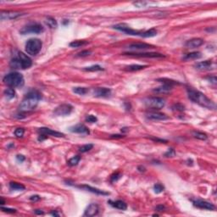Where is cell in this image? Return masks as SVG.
<instances>
[{
	"instance_id": "cell-34",
	"label": "cell",
	"mask_w": 217,
	"mask_h": 217,
	"mask_svg": "<svg viewBox=\"0 0 217 217\" xmlns=\"http://www.w3.org/2000/svg\"><path fill=\"white\" fill-rule=\"evenodd\" d=\"M80 160H81V157H80L79 155H76L75 157L71 158V159L68 161V165H70V166H75V165H76L78 163H79Z\"/></svg>"
},
{
	"instance_id": "cell-4",
	"label": "cell",
	"mask_w": 217,
	"mask_h": 217,
	"mask_svg": "<svg viewBox=\"0 0 217 217\" xmlns=\"http://www.w3.org/2000/svg\"><path fill=\"white\" fill-rule=\"evenodd\" d=\"M4 83L9 88H18L24 84V77L21 73L11 72L4 77Z\"/></svg>"
},
{
	"instance_id": "cell-2",
	"label": "cell",
	"mask_w": 217,
	"mask_h": 217,
	"mask_svg": "<svg viewBox=\"0 0 217 217\" xmlns=\"http://www.w3.org/2000/svg\"><path fill=\"white\" fill-rule=\"evenodd\" d=\"M41 98H42V94L38 91L37 90L30 91L19 106L20 110L22 112H28L31 110H33L38 106Z\"/></svg>"
},
{
	"instance_id": "cell-31",
	"label": "cell",
	"mask_w": 217,
	"mask_h": 217,
	"mask_svg": "<svg viewBox=\"0 0 217 217\" xmlns=\"http://www.w3.org/2000/svg\"><path fill=\"white\" fill-rule=\"evenodd\" d=\"M4 95L6 96L8 99H12L14 98L15 96V90L13 89L12 88H9L7 89L4 90Z\"/></svg>"
},
{
	"instance_id": "cell-3",
	"label": "cell",
	"mask_w": 217,
	"mask_h": 217,
	"mask_svg": "<svg viewBox=\"0 0 217 217\" xmlns=\"http://www.w3.org/2000/svg\"><path fill=\"white\" fill-rule=\"evenodd\" d=\"M32 65V60L24 53L19 52L15 58L10 61V66L13 69L18 70H26Z\"/></svg>"
},
{
	"instance_id": "cell-19",
	"label": "cell",
	"mask_w": 217,
	"mask_h": 217,
	"mask_svg": "<svg viewBox=\"0 0 217 217\" xmlns=\"http://www.w3.org/2000/svg\"><path fill=\"white\" fill-rule=\"evenodd\" d=\"M79 188H83L86 191H88V192H91L92 194H95L97 195H102V196H106V195H109L110 194L108 192H105L103 190H100V189H97V188H95V187H91V186H88V185H81V186H76Z\"/></svg>"
},
{
	"instance_id": "cell-52",
	"label": "cell",
	"mask_w": 217,
	"mask_h": 217,
	"mask_svg": "<svg viewBox=\"0 0 217 217\" xmlns=\"http://www.w3.org/2000/svg\"><path fill=\"white\" fill-rule=\"evenodd\" d=\"M51 215H52V216H60L56 211H53V212H51Z\"/></svg>"
},
{
	"instance_id": "cell-35",
	"label": "cell",
	"mask_w": 217,
	"mask_h": 217,
	"mask_svg": "<svg viewBox=\"0 0 217 217\" xmlns=\"http://www.w3.org/2000/svg\"><path fill=\"white\" fill-rule=\"evenodd\" d=\"M194 137L199 139V140H206L207 139V135L203 132H193Z\"/></svg>"
},
{
	"instance_id": "cell-33",
	"label": "cell",
	"mask_w": 217,
	"mask_h": 217,
	"mask_svg": "<svg viewBox=\"0 0 217 217\" xmlns=\"http://www.w3.org/2000/svg\"><path fill=\"white\" fill-rule=\"evenodd\" d=\"M83 70H86V71H100V70H103L104 69L101 67L100 65H96L89 66V67H85Z\"/></svg>"
},
{
	"instance_id": "cell-50",
	"label": "cell",
	"mask_w": 217,
	"mask_h": 217,
	"mask_svg": "<svg viewBox=\"0 0 217 217\" xmlns=\"http://www.w3.org/2000/svg\"><path fill=\"white\" fill-rule=\"evenodd\" d=\"M124 136H121V135H112L111 136V137L112 138H121V137H123Z\"/></svg>"
},
{
	"instance_id": "cell-29",
	"label": "cell",
	"mask_w": 217,
	"mask_h": 217,
	"mask_svg": "<svg viewBox=\"0 0 217 217\" xmlns=\"http://www.w3.org/2000/svg\"><path fill=\"white\" fill-rule=\"evenodd\" d=\"M157 81L159 82V83H161L162 84H166V85H169L171 87H172L176 84H179L176 81H173V80H171V79H166V78H160V79H158Z\"/></svg>"
},
{
	"instance_id": "cell-6",
	"label": "cell",
	"mask_w": 217,
	"mask_h": 217,
	"mask_svg": "<svg viewBox=\"0 0 217 217\" xmlns=\"http://www.w3.org/2000/svg\"><path fill=\"white\" fill-rule=\"evenodd\" d=\"M144 105L152 110H160L165 107V101L164 98L159 97H148L144 100Z\"/></svg>"
},
{
	"instance_id": "cell-46",
	"label": "cell",
	"mask_w": 217,
	"mask_h": 217,
	"mask_svg": "<svg viewBox=\"0 0 217 217\" xmlns=\"http://www.w3.org/2000/svg\"><path fill=\"white\" fill-rule=\"evenodd\" d=\"M207 79H208V80L210 81V83H213L214 85H216V82H217L216 77L215 75H214V76H209V77H208Z\"/></svg>"
},
{
	"instance_id": "cell-7",
	"label": "cell",
	"mask_w": 217,
	"mask_h": 217,
	"mask_svg": "<svg viewBox=\"0 0 217 217\" xmlns=\"http://www.w3.org/2000/svg\"><path fill=\"white\" fill-rule=\"evenodd\" d=\"M44 31L43 26L39 23H31L29 25L24 26L21 30V34L26 35V34H39Z\"/></svg>"
},
{
	"instance_id": "cell-20",
	"label": "cell",
	"mask_w": 217,
	"mask_h": 217,
	"mask_svg": "<svg viewBox=\"0 0 217 217\" xmlns=\"http://www.w3.org/2000/svg\"><path fill=\"white\" fill-rule=\"evenodd\" d=\"M203 44V40L201 38H193L186 43V47L188 48H196Z\"/></svg>"
},
{
	"instance_id": "cell-47",
	"label": "cell",
	"mask_w": 217,
	"mask_h": 217,
	"mask_svg": "<svg viewBox=\"0 0 217 217\" xmlns=\"http://www.w3.org/2000/svg\"><path fill=\"white\" fill-rule=\"evenodd\" d=\"M41 198L38 195H33V196H31L30 198V200H31V201H38Z\"/></svg>"
},
{
	"instance_id": "cell-27",
	"label": "cell",
	"mask_w": 217,
	"mask_h": 217,
	"mask_svg": "<svg viewBox=\"0 0 217 217\" xmlns=\"http://www.w3.org/2000/svg\"><path fill=\"white\" fill-rule=\"evenodd\" d=\"M147 67V65H131L129 66L126 67V70L128 71H137L143 70L144 68Z\"/></svg>"
},
{
	"instance_id": "cell-23",
	"label": "cell",
	"mask_w": 217,
	"mask_h": 217,
	"mask_svg": "<svg viewBox=\"0 0 217 217\" xmlns=\"http://www.w3.org/2000/svg\"><path fill=\"white\" fill-rule=\"evenodd\" d=\"M172 89V87L169 86V85H166V84H163L162 86L156 88L155 89H154L153 91L156 93H163V94H166V93H169Z\"/></svg>"
},
{
	"instance_id": "cell-9",
	"label": "cell",
	"mask_w": 217,
	"mask_h": 217,
	"mask_svg": "<svg viewBox=\"0 0 217 217\" xmlns=\"http://www.w3.org/2000/svg\"><path fill=\"white\" fill-rule=\"evenodd\" d=\"M73 110V107L70 105H67V104H64L60 106H58L55 110H54V115H58V116H65L70 115Z\"/></svg>"
},
{
	"instance_id": "cell-37",
	"label": "cell",
	"mask_w": 217,
	"mask_h": 217,
	"mask_svg": "<svg viewBox=\"0 0 217 217\" xmlns=\"http://www.w3.org/2000/svg\"><path fill=\"white\" fill-rule=\"evenodd\" d=\"M154 192H155L156 194H160V193H162V192L164 191V187H163L161 184L157 183V184H155V185L154 186Z\"/></svg>"
},
{
	"instance_id": "cell-11",
	"label": "cell",
	"mask_w": 217,
	"mask_h": 217,
	"mask_svg": "<svg viewBox=\"0 0 217 217\" xmlns=\"http://www.w3.org/2000/svg\"><path fill=\"white\" fill-rule=\"evenodd\" d=\"M193 203H194V205L196 206L197 208L203 209V210H214L216 209V206L213 203L205 201V200H202V199H195V200H193Z\"/></svg>"
},
{
	"instance_id": "cell-17",
	"label": "cell",
	"mask_w": 217,
	"mask_h": 217,
	"mask_svg": "<svg viewBox=\"0 0 217 217\" xmlns=\"http://www.w3.org/2000/svg\"><path fill=\"white\" fill-rule=\"evenodd\" d=\"M70 131L71 132L78 133V134L88 135L90 133L88 128L85 125H83V124H78V125H75L74 127H71L70 128Z\"/></svg>"
},
{
	"instance_id": "cell-10",
	"label": "cell",
	"mask_w": 217,
	"mask_h": 217,
	"mask_svg": "<svg viewBox=\"0 0 217 217\" xmlns=\"http://www.w3.org/2000/svg\"><path fill=\"white\" fill-rule=\"evenodd\" d=\"M125 54H127L130 56L134 57H140V58H164L165 55L159 53H127Z\"/></svg>"
},
{
	"instance_id": "cell-48",
	"label": "cell",
	"mask_w": 217,
	"mask_h": 217,
	"mask_svg": "<svg viewBox=\"0 0 217 217\" xmlns=\"http://www.w3.org/2000/svg\"><path fill=\"white\" fill-rule=\"evenodd\" d=\"M16 159H17V160H18V161H20L21 163L25 160V157H24L23 155H17V156H16Z\"/></svg>"
},
{
	"instance_id": "cell-38",
	"label": "cell",
	"mask_w": 217,
	"mask_h": 217,
	"mask_svg": "<svg viewBox=\"0 0 217 217\" xmlns=\"http://www.w3.org/2000/svg\"><path fill=\"white\" fill-rule=\"evenodd\" d=\"M120 176H121V174L120 172L114 173L112 176H110V181L111 182H115V181H118V180L120 179Z\"/></svg>"
},
{
	"instance_id": "cell-25",
	"label": "cell",
	"mask_w": 217,
	"mask_h": 217,
	"mask_svg": "<svg viewBox=\"0 0 217 217\" xmlns=\"http://www.w3.org/2000/svg\"><path fill=\"white\" fill-rule=\"evenodd\" d=\"M9 187H10V189L15 190V191H23L26 188L24 185L21 184V183H18V182H15V181H11L9 183Z\"/></svg>"
},
{
	"instance_id": "cell-22",
	"label": "cell",
	"mask_w": 217,
	"mask_h": 217,
	"mask_svg": "<svg viewBox=\"0 0 217 217\" xmlns=\"http://www.w3.org/2000/svg\"><path fill=\"white\" fill-rule=\"evenodd\" d=\"M212 66V62L210 60H205L203 62H199L195 65V67L198 70H210Z\"/></svg>"
},
{
	"instance_id": "cell-8",
	"label": "cell",
	"mask_w": 217,
	"mask_h": 217,
	"mask_svg": "<svg viewBox=\"0 0 217 217\" xmlns=\"http://www.w3.org/2000/svg\"><path fill=\"white\" fill-rule=\"evenodd\" d=\"M114 28L115 30L120 31L122 32L127 33V35H131V36H140L142 35V31H136L134 29H132L128 25L125 24V23H120L118 25L114 26Z\"/></svg>"
},
{
	"instance_id": "cell-1",
	"label": "cell",
	"mask_w": 217,
	"mask_h": 217,
	"mask_svg": "<svg viewBox=\"0 0 217 217\" xmlns=\"http://www.w3.org/2000/svg\"><path fill=\"white\" fill-rule=\"evenodd\" d=\"M187 91L188 97L192 101H194V103L199 105L202 107H204L206 109H209V110H215L216 109V104L212 100H210L206 95H204L203 92L198 91V90L194 89L192 88H188Z\"/></svg>"
},
{
	"instance_id": "cell-32",
	"label": "cell",
	"mask_w": 217,
	"mask_h": 217,
	"mask_svg": "<svg viewBox=\"0 0 217 217\" xmlns=\"http://www.w3.org/2000/svg\"><path fill=\"white\" fill-rule=\"evenodd\" d=\"M73 92L76 93V94H79V95H85L86 93H88V89L87 88H82V87H77V88H73Z\"/></svg>"
},
{
	"instance_id": "cell-24",
	"label": "cell",
	"mask_w": 217,
	"mask_h": 217,
	"mask_svg": "<svg viewBox=\"0 0 217 217\" xmlns=\"http://www.w3.org/2000/svg\"><path fill=\"white\" fill-rule=\"evenodd\" d=\"M202 57V54L200 52H192L188 53L187 54H185L182 58L183 60H198L200 59Z\"/></svg>"
},
{
	"instance_id": "cell-21",
	"label": "cell",
	"mask_w": 217,
	"mask_h": 217,
	"mask_svg": "<svg viewBox=\"0 0 217 217\" xmlns=\"http://www.w3.org/2000/svg\"><path fill=\"white\" fill-rule=\"evenodd\" d=\"M110 204L114 208H116L120 210H126L127 209V204L122 200H116V201H109Z\"/></svg>"
},
{
	"instance_id": "cell-42",
	"label": "cell",
	"mask_w": 217,
	"mask_h": 217,
	"mask_svg": "<svg viewBox=\"0 0 217 217\" xmlns=\"http://www.w3.org/2000/svg\"><path fill=\"white\" fill-rule=\"evenodd\" d=\"M175 154H176L175 153V150L173 149H170L165 153V155L166 157H173L175 155Z\"/></svg>"
},
{
	"instance_id": "cell-30",
	"label": "cell",
	"mask_w": 217,
	"mask_h": 217,
	"mask_svg": "<svg viewBox=\"0 0 217 217\" xmlns=\"http://www.w3.org/2000/svg\"><path fill=\"white\" fill-rule=\"evenodd\" d=\"M88 43L87 41H84V40H76V41H74L72 43H70V46L71 48H79V47H82L83 45L88 44Z\"/></svg>"
},
{
	"instance_id": "cell-5",
	"label": "cell",
	"mask_w": 217,
	"mask_h": 217,
	"mask_svg": "<svg viewBox=\"0 0 217 217\" xmlns=\"http://www.w3.org/2000/svg\"><path fill=\"white\" fill-rule=\"evenodd\" d=\"M43 46V43L40 39L38 38H32L27 41L26 43V51L28 54L31 55H36L41 51Z\"/></svg>"
},
{
	"instance_id": "cell-44",
	"label": "cell",
	"mask_w": 217,
	"mask_h": 217,
	"mask_svg": "<svg viewBox=\"0 0 217 217\" xmlns=\"http://www.w3.org/2000/svg\"><path fill=\"white\" fill-rule=\"evenodd\" d=\"M133 4L137 8L144 7L147 4V2H142V1L141 2H135V3H133Z\"/></svg>"
},
{
	"instance_id": "cell-18",
	"label": "cell",
	"mask_w": 217,
	"mask_h": 217,
	"mask_svg": "<svg viewBox=\"0 0 217 217\" xmlns=\"http://www.w3.org/2000/svg\"><path fill=\"white\" fill-rule=\"evenodd\" d=\"M128 48L130 50H146V49H150V48H154L153 45L148 44V43H132V44L129 45Z\"/></svg>"
},
{
	"instance_id": "cell-36",
	"label": "cell",
	"mask_w": 217,
	"mask_h": 217,
	"mask_svg": "<svg viewBox=\"0 0 217 217\" xmlns=\"http://www.w3.org/2000/svg\"><path fill=\"white\" fill-rule=\"evenodd\" d=\"M92 148H93V145L91 144V143H89V144H85V145H83V146H82V147L79 149V151L82 152V153H86V152L90 151Z\"/></svg>"
},
{
	"instance_id": "cell-12",
	"label": "cell",
	"mask_w": 217,
	"mask_h": 217,
	"mask_svg": "<svg viewBox=\"0 0 217 217\" xmlns=\"http://www.w3.org/2000/svg\"><path fill=\"white\" fill-rule=\"evenodd\" d=\"M146 117L150 120H168L169 117L163 114V113L157 112V111H150L146 114Z\"/></svg>"
},
{
	"instance_id": "cell-41",
	"label": "cell",
	"mask_w": 217,
	"mask_h": 217,
	"mask_svg": "<svg viewBox=\"0 0 217 217\" xmlns=\"http://www.w3.org/2000/svg\"><path fill=\"white\" fill-rule=\"evenodd\" d=\"M173 110H179V111H183L184 110V106L180 104H177V105H175L173 106Z\"/></svg>"
},
{
	"instance_id": "cell-40",
	"label": "cell",
	"mask_w": 217,
	"mask_h": 217,
	"mask_svg": "<svg viewBox=\"0 0 217 217\" xmlns=\"http://www.w3.org/2000/svg\"><path fill=\"white\" fill-rule=\"evenodd\" d=\"M97 120V119L94 116V115H89L86 117V121L88 122H90V123H94Z\"/></svg>"
},
{
	"instance_id": "cell-16",
	"label": "cell",
	"mask_w": 217,
	"mask_h": 217,
	"mask_svg": "<svg viewBox=\"0 0 217 217\" xmlns=\"http://www.w3.org/2000/svg\"><path fill=\"white\" fill-rule=\"evenodd\" d=\"M22 15V13L15 12V11H2L0 16H1V20L4 21V20H14Z\"/></svg>"
},
{
	"instance_id": "cell-45",
	"label": "cell",
	"mask_w": 217,
	"mask_h": 217,
	"mask_svg": "<svg viewBox=\"0 0 217 217\" xmlns=\"http://www.w3.org/2000/svg\"><path fill=\"white\" fill-rule=\"evenodd\" d=\"M1 209L3 211L7 212V213H15L16 212V210H15V209H9V208H4V207H2Z\"/></svg>"
},
{
	"instance_id": "cell-51",
	"label": "cell",
	"mask_w": 217,
	"mask_h": 217,
	"mask_svg": "<svg viewBox=\"0 0 217 217\" xmlns=\"http://www.w3.org/2000/svg\"><path fill=\"white\" fill-rule=\"evenodd\" d=\"M35 213H36V214H38V215H43V211H40L39 210H35Z\"/></svg>"
},
{
	"instance_id": "cell-26",
	"label": "cell",
	"mask_w": 217,
	"mask_h": 217,
	"mask_svg": "<svg viewBox=\"0 0 217 217\" xmlns=\"http://www.w3.org/2000/svg\"><path fill=\"white\" fill-rule=\"evenodd\" d=\"M156 35H157V31L153 28V29L146 31H142L141 37L142 38H153V37H155Z\"/></svg>"
},
{
	"instance_id": "cell-39",
	"label": "cell",
	"mask_w": 217,
	"mask_h": 217,
	"mask_svg": "<svg viewBox=\"0 0 217 217\" xmlns=\"http://www.w3.org/2000/svg\"><path fill=\"white\" fill-rule=\"evenodd\" d=\"M24 133H25L24 128H17L15 131V135L17 137H22Z\"/></svg>"
},
{
	"instance_id": "cell-13",
	"label": "cell",
	"mask_w": 217,
	"mask_h": 217,
	"mask_svg": "<svg viewBox=\"0 0 217 217\" xmlns=\"http://www.w3.org/2000/svg\"><path fill=\"white\" fill-rule=\"evenodd\" d=\"M38 132L40 134L43 135V136H52V137H64L65 135L61 132H56V131H53L52 129H49V128L47 127H41L38 129Z\"/></svg>"
},
{
	"instance_id": "cell-49",
	"label": "cell",
	"mask_w": 217,
	"mask_h": 217,
	"mask_svg": "<svg viewBox=\"0 0 217 217\" xmlns=\"http://www.w3.org/2000/svg\"><path fill=\"white\" fill-rule=\"evenodd\" d=\"M164 209H165V206H163V205H158L157 207L155 208V210L157 211H163Z\"/></svg>"
},
{
	"instance_id": "cell-15",
	"label": "cell",
	"mask_w": 217,
	"mask_h": 217,
	"mask_svg": "<svg viewBox=\"0 0 217 217\" xmlns=\"http://www.w3.org/2000/svg\"><path fill=\"white\" fill-rule=\"evenodd\" d=\"M99 211V207L97 203H90L84 212V216H97Z\"/></svg>"
},
{
	"instance_id": "cell-43",
	"label": "cell",
	"mask_w": 217,
	"mask_h": 217,
	"mask_svg": "<svg viewBox=\"0 0 217 217\" xmlns=\"http://www.w3.org/2000/svg\"><path fill=\"white\" fill-rule=\"evenodd\" d=\"M90 53H91V51H89V50H84V51H82L81 53H79L77 56H79V57H85V56H88Z\"/></svg>"
},
{
	"instance_id": "cell-28",
	"label": "cell",
	"mask_w": 217,
	"mask_h": 217,
	"mask_svg": "<svg viewBox=\"0 0 217 217\" xmlns=\"http://www.w3.org/2000/svg\"><path fill=\"white\" fill-rule=\"evenodd\" d=\"M46 24L50 28H56L58 26V23L56 21V20L53 17H48L46 20Z\"/></svg>"
},
{
	"instance_id": "cell-14",
	"label": "cell",
	"mask_w": 217,
	"mask_h": 217,
	"mask_svg": "<svg viewBox=\"0 0 217 217\" xmlns=\"http://www.w3.org/2000/svg\"><path fill=\"white\" fill-rule=\"evenodd\" d=\"M111 90L107 88H97L93 90V95L97 97H107L110 96Z\"/></svg>"
}]
</instances>
